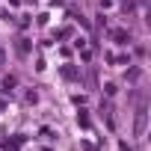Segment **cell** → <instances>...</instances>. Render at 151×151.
Returning a JSON list of instances; mask_svg holds the SVG:
<instances>
[{
  "label": "cell",
  "mask_w": 151,
  "mask_h": 151,
  "mask_svg": "<svg viewBox=\"0 0 151 151\" xmlns=\"http://www.w3.org/2000/svg\"><path fill=\"white\" fill-rule=\"evenodd\" d=\"M145 133V107L136 110V124H133V136H142Z\"/></svg>",
  "instance_id": "obj_1"
},
{
  "label": "cell",
  "mask_w": 151,
  "mask_h": 151,
  "mask_svg": "<svg viewBox=\"0 0 151 151\" xmlns=\"http://www.w3.org/2000/svg\"><path fill=\"white\" fill-rule=\"evenodd\" d=\"M3 62H6V50H3V47H0V65H3Z\"/></svg>",
  "instance_id": "obj_2"
}]
</instances>
